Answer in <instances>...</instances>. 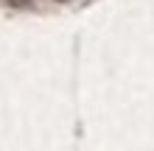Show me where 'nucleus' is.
<instances>
[{"instance_id": "obj_1", "label": "nucleus", "mask_w": 154, "mask_h": 151, "mask_svg": "<svg viewBox=\"0 0 154 151\" xmlns=\"http://www.w3.org/2000/svg\"><path fill=\"white\" fill-rule=\"evenodd\" d=\"M11 3H25V0H11Z\"/></svg>"}]
</instances>
